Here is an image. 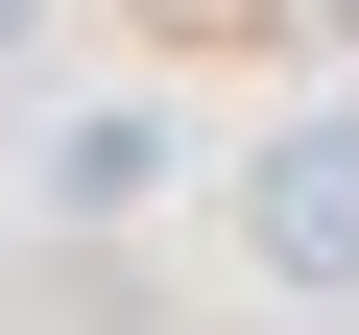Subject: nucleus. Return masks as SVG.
<instances>
[{
	"label": "nucleus",
	"mask_w": 359,
	"mask_h": 335,
	"mask_svg": "<svg viewBox=\"0 0 359 335\" xmlns=\"http://www.w3.org/2000/svg\"><path fill=\"white\" fill-rule=\"evenodd\" d=\"M25 48H48V0H0V72H25Z\"/></svg>",
	"instance_id": "nucleus-3"
},
{
	"label": "nucleus",
	"mask_w": 359,
	"mask_h": 335,
	"mask_svg": "<svg viewBox=\"0 0 359 335\" xmlns=\"http://www.w3.org/2000/svg\"><path fill=\"white\" fill-rule=\"evenodd\" d=\"M216 216H240V264H264V287H311V311H335V287H359V120H264Z\"/></svg>",
	"instance_id": "nucleus-1"
},
{
	"label": "nucleus",
	"mask_w": 359,
	"mask_h": 335,
	"mask_svg": "<svg viewBox=\"0 0 359 335\" xmlns=\"http://www.w3.org/2000/svg\"><path fill=\"white\" fill-rule=\"evenodd\" d=\"M25 192H48V240H120V216L168 192V120H144V96H72V120H48V168H25Z\"/></svg>",
	"instance_id": "nucleus-2"
},
{
	"label": "nucleus",
	"mask_w": 359,
	"mask_h": 335,
	"mask_svg": "<svg viewBox=\"0 0 359 335\" xmlns=\"http://www.w3.org/2000/svg\"><path fill=\"white\" fill-rule=\"evenodd\" d=\"M287 25H359V0H287Z\"/></svg>",
	"instance_id": "nucleus-4"
}]
</instances>
